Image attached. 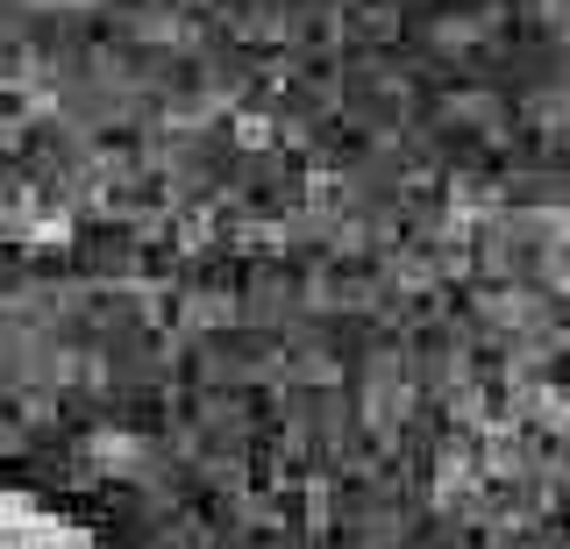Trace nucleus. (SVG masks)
Segmentation results:
<instances>
[{
  "mask_svg": "<svg viewBox=\"0 0 570 549\" xmlns=\"http://www.w3.org/2000/svg\"><path fill=\"white\" fill-rule=\"evenodd\" d=\"M0 549H107V536L71 507H58L50 492L0 478Z\"/></svg>",
  "mask_w": 570,
  "mask_h": 549,
  "instance_id": "1",
  "label": "nucleus"
}]
</instances>
